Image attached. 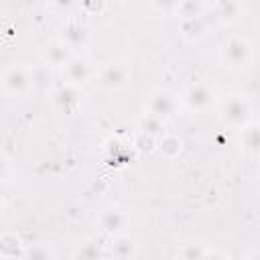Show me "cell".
Returning <instances> with one entry per match:
<instances>
[{"label": "cell", "instance_id": "1", "mask_svg": "<svg viewBox=\"0 0 260 260\" xmlns=\"http://www.w3.org/2000/svg\"><path fill=\"white\" fill-rule=\"evenodd\" d=\"M219 118L223 120V124L232 126V128H242L252 120V104L246 95L242 93H232L225 95L219 102Z\"/></svg>", "mask_w": 260, "mask_h": 260}, {"label": "cell", "instance_id": "2", "mask_svg": "<svg viewBox=\"0 0 260 260\" xmlns=\"http://www.w3.org/2000/svg\"><path fill=\"white\" fill-rule=\"evenodd\" d=\"M221 63L232 69H244L254 59V45L246 37H232L221 45Z\"/></svg>", "mask_w": 260, "mask_h": 260}, {"label": "cell", "instance_id": "3", "mask_svg": "<svg viewBox=\"0 0 260 260\" xmlns=\"http://www.w3.org/2000/svg\"><path fill=\"white\" fill-rule=\"evenodd\" d=\"M0 87L4 93L12 95V98H22L32 89L30 83V69L18 63L8 65L2 73H0Z\"/></svg>", "mask_w": 260, "mask_h": 260}, {"label": "cell", "instance_id": "4", "mask_svg": "<svg viewBox=\"0 0 260 260\" xmlns=\"http://www.w3.org/2000/svg\"><path fill=\"white\" fill-rule=\"evenodd\" d=\"M177 108H179L177 95L171 89H165V87H158V89L150 91V95L146 100V114H152L160 120H167V118L175 116Z\"/></svg>", "mask_w": 260, "mask_h": 260}, {"label": "cell", "instance_id": "5", "mask_svg": "<svg viewBox=\"0 0 260 260\" xmlns=\"http://www.w3.org/2000/svg\"><path fill=\"white\" fill-rule=\"evenodd\" d=\"M128 221H130V215L128 211L122 207V205H106L104 209H100L98 213V225L104 234L108 236H114V234H122L126 232L128 228Z\"/></svg>", "mask_w": 260, "mask_h": 260}, {"label": "cell", "instance_id": "6", "mask_svg": "<svg viewBox=\"0 0 260 260\" xmlns=\"http://www.w3.org/2000/svg\"><path fill=\"white\" fill-rule=\"evenodd\" d=\"M128 81H130V71L122 63L106 65L100 71V77H98V85L104 91H120V89H124L128 85Z\"/></svg>", "mask_w": 260, "mask_h": 260}, {"label": "cell", "instance_id": "7", "mask_svg": "<svg viewBox=\"0 0 260 260\" xmlns=\"http://www.w3.org/2000/svg\"><path fill=\"white\" fill-rule=\"evenodd\" d=\"M59 39L75 53L89 43V26L81 20H67L59 30Z\"/></svg>", "mask_w": 260, "mask_h": 260}, {"label": "cell", "instance_id": "8", "mask_svg": "<svg viewBox=\"0 0 260 260\" xmlns=\"http://www.w3.org/2000/svg\"><path fill=\"white\" fill-rule=\"evenodd\" d=\"M183 102L191 112H205L213 102V93L205 83H193L185 89Z\"/></svg>", "mask_w": 260, "mask_h": 260}, {"label": "cell", "instance_id": "9", "mask_svg": "<svg viewBox=\"0 0 260 260\" xmlns=\"http://www.w3.org/2000/svg\"><path fill=\"white\" fill-rule=\"evenodd\" d=\"M91 75V67L89 63L83 59V57H77L73 55L65 65H63V79L69 83V85H83Z\"/></svg>", "mask_w": 260, "mask_h": 260}, {"label": "cell", "instance_id": "10", "mask_svg": "<svg viewBox=\"0 0 260 260\" xmlns=\"http://www.w3.org/2000/svg\"><path fill=\"white\" fill-rule=\"evenodd\" d=\"M73 55L75 53L61 39H55V41L45 45V49H43V63L49 65V67H63Z\"/></svg>", "mask_w": 260, "mask_h": 260}, {"label": "cell", "instance_id": "11", "mask_svg": "<svg viewBox=\"0 0 260 260\" xmlns=\"http://www.w3.org/2000/svg\"><path fill=\"white\" fill-rule=\"evenodd\" d=\"M110 238H112L110 244H108V254L110 256H114V258H136L138 244L134 242L132 236L122 232V234H114Z\"/></svg>", "mask_w": 260, "mask_h": 260}, {"label": "cell", "instance_id": "12", "mask_svg": "<svg viewBox=\"0 0 260 260\" xmlns=\"http://www.w3.org/2000/svg\"><path fill=\"white\" fill-rule=\"evenodd\" d=\"M246 12V6L242 0H217L215 4V16L223 24H234L238 22Z\"/></svg>", "mask_w": 260, "mask_h": 260}, {"label": "cell", "instance_id": "13", "mask_svg": "<svg viewBox=\"0 0 260 260\" xmlns=\"http://www.w3.org/2000/svg\"><path fill=\"white\" fill-rule=\"evenodd\" d=\"M240 146H242L244 154H248V156L258 154V124L256 122L250 120L246 126L240 128Z\"/></svg>", "mask_w": 260, "mask_h": 260}, {"label": "cell", "instance_id": "14", "mask_svg": "<svg viewBox=\"0 0 260 260\" xmlns=\"http://www.w3.org/2000/svg\"><path fill=\"white\" fill-rule=\"evenodd\" d=\"M55 100H57V106H59L63 112L69 114V112H71L73 108H77V104H79V89H77L75 85L65 83V85L57 91Z\"/></svg>", "mask_w": 260, "mask_h": 260}, {"label": "cell", "instance_id": "15", "mask_svg": "<svg viewBox=\"0 0 260 260\" xmlns=\"http://www.w3.org/2000/svg\"><path fill=\"white\" fill-rule=\"evenodd\" d=\"M138 132L152 136V138H160L165 134V120L152 116V114H144L138 120Z\"/></svg>", "mask_w": 260, "mask_h": 260}, {"label": "cell", "instance_id": "16", "mask_svg": "<svg viewBox=\"0 0 260 260\" xmlns=\"http://www.w3.org/2000/svg\"><path fill=\"white\" fill-rule=\"evenodd\" d=\"M0 256H2V258L24 256L22 240H20L16 234H2V236H0Z\"/></svg>", "mask_w": 260, "mask_h": 260}, {"label": "cell", "instance_id": "17", "mask_svg": "<svg viewBox=\"0 0 260 260\" xmlns=\"http://www.w3.org/2000/svg\"><path fill=\"white\" fill-rule=\"evenodd\" d=\"M158 150L165 158H177L183 150V140L175 134H162L158 138Z\"/></svg>", "mask_w": 260, "mask_h": 260}, {"label": "cell", "instance_id": "18", "mask_svg": "<svg viewBox=\"0 0 260 260\" xmlns=\"http://www.w3.org/2000/svg\"><path fill=\"white\" fill-rule=\"evenodd\" d=\"M30 83H32V89H47L51 85L49 65H41V67L30 69Z\"/></svg>", "mask_w": 260, "mask_h": 260}, {"label": "cell", "instance_id": "19", "mask_svg": "<svg viewBox=\"0 0 260 260\" xmlns=\"http://www.w3.org/2000/svg\"><path fill=\"white\" fill-rule=\"evenodd\" d=\"M205 28L207 26L203 22V16H195V18H185L183 20V32L189 39H199L205 32Z\"/></svg>", "mask_w": 260, "mask_h": 260}, {"label": "cell", "instance_id": "20", "mask_svg": "<svg viewBox=\"0 0 260 260\" xmlns=\"http://www.w3.org/2000/svg\"><path fill=\"white\" fill-rule=\"evenodd\" d=\"M177 12L183 16V20L185 18H195V16H201V4H199V0H183L179 4Z\"/></svg>", "mask_w": 260, "mask_h": 260}, {"label": "cell", "instance_id": "21", "mask_svg": "<svg viewBox=\"0 0 260 260\" xmlns=\"http://www.w3.org/2000/svg\"><path fill=\"white\" fill-rule=\"evenodd\" d=\"M177 256L181 258H207V248H203L201 244H185Z\"/></svg>", "mask_w": 260, "mask_h": 260}, {"label": "cell", "instance_id": "22", "mask_svg": "<svg viewBox=\"0 0 260 260\" xmlns=\"http://www.w3.org/2000/svg\"><path fill=\"white\" fill-rule=\"evenodd\" d=\"M181 2H183V0H152L154 8H158L160 12H167V14L177 12V8H179Z\"/></svg>", "mask_w": 260, "mask_h": 260}, {"label": "cell", "instance_id": "23", "mask_svg": "<svg viewBox=\"0 0 260 260\" xmlns=\"http://www.w3.org/2000/svg\"><path fill=\"white\" fill-rule=\"evenodd\" d=\"M81 6L89 14H98L106 8V0H81Z\"/></svg>", "mask_w": 260, "mask_h": 260}, {"label": "cell", "instance_id": "24", "mask_svg": "<svg viewBox=\"0 0 260 260\" xmlns=\"http://www.w3.org/2000/svg\"><path fill=\"white\" fill-rule=\"evenodd\" d=\"M102 252H100V248H98V244H85L83 248H79L77 252H75V256H81V258H98Z\"/></svg>", "mask_w": 260, "mask_h": 260}, {"label": "cell", "instance_id": "25", "mask_svg": "<svg viewBox=\"0 0 260 260\" xmlns=\"http://www.w3.org/2000/svg\"><path fill=\"white\" fill-rule=\"evenodd\" d=\"M8 175H10V160H8V156L4 152H0V183L6 181Z\"/></svg>", "mask_w": 260, "mask_h": 260}, {"label": "cell", "instance_id": "26", "mask_svg": "<svg viewBox=\"0 0 260 260\" xmlns=\"http://www.w3.org/2000/svg\"><path fill=\"white\" fill-rule=\"evenodd\" d=\"M51 4L55 8H59V10H67V8H71L75 4V0H51Z\"/></svg>", "mask_w": 260, "mask_h": 260}, {"label": "cell", "instance_id": "27", "mask_svg": "<svg viewBox=\"0 0 260 260\" xmlns=\"http://www.w3.org/2000/svg\"><path fill=\"white\" fill-rule=\"evenodd\" d=\"M2 211H4V201H2V197H0V215H2Z\"/></svg>", "mask_w": 260, "mask_h": 260}]
</instances>
